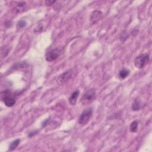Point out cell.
<instances>
[{
	"mask_svg": "<svg viewBox=\"0 0 152 152\" xmlns=\"http://www.w3.org/2000/svg\"><path fill=\"white\" fill-rule=\"evenodd\" d=\"M96 98V90L94 89L87 90L80 100V102L83 105H89L95 100Z\"/></svg>",
	"mask_w": 152,
	"mask_h": 152,
	"instance_id": "obj_1",
	"label": "cell"
},
{
	"mask_svg": "<svg viewBox=\"0 0 152 152\" xmlns=\"http://www.w3.org/2000/svg\"><path fill=\"white\" fill-rule=\"evenodd\" d=\"M1 98L6 106L11 107L14 106L16 102V100L10 90H7L1 93Z\"/></svg>",
	"mask_w": 152,
	"mask_h": 152,
	"instance_id": "obj_2",
	"label": "cell"
},
{
	"mask_svg": "<svg viewBox=\"0 0 152 152\" xmlns=\"http://www.w3.org/2000/svg\"><path fill=\"white\" fill-rule=\"evenodd\" d=\"M150 56L148 54H143L138 56L134 60L135 66L139 69L144 68L149 62Z\"/></svg>",
	"mask_w": 152,
	"mask_h": 152,
	"instance_id": "obj_3",
	"label": "cell"
},
{
	"mask_svg": "<svg viewBox=\"0 0 152 152\" xmlns=\"http://www.w3.org/2000/svg\"><path fill=\"white\" fill-rule=\"evenodd\" d=\"M93 115V110L92 108H88L85 109L79 117L78 123L80 125L84 126L86 125L91 119Z\"/></svg>",
	"mask_w": 152,
	"mask_h": 152,
	"instance_id": "obj_4",
	"label": "cell"
},
{
	"mask_svg": "<svg viewBox=\"0 0 152 152\" xmlns=\"http://www.w3.org/2000/svg\"><path fill=\"white\" fill-rule=\"evenodd\" d=\"M61 54V50L56 48L50 51L46 55V60L48 62H52L59 57Z\"/></svg>",
	"mask_w": 152,
	"mask_h": 152,
	"instance_id": "obj_5",
	"label": "cell"
},
{
	"mask_svg": "<svg viewBox=\"0 0 152 152\" xmlns=\"http://www.w3.org/2000/svg\"><path fill=\"white\" fill-rule=\"evenodd\" d=\"M73 72L72 69L67 70V71L65 72L63 74H62L58 78V81L60 84H63L66 81H67L70 78L72 77Z\"/></svg>",
	"mask_w": 152,
	"mask_h": 152,
	"instance_id": "obj_6",
	"label": "cell"
},
{
	"mask_svg": "<svg viewBox=\"0 0 152 152\" xmlns=\"http://www.w3.org/2000/svg\"><path fill=\"white\" fill-rule=\"evenodd\" d=\"M103 16V13L100 11L96 10L94 11L91 14L90 16V21L92 24H95V23H97L99 20H100Z\"/></svg>",
	"mask_w": 152,
	"mask_h": 152,
	"instance_id": "obj_7",
	"label": "cell"
},
{
	"mask_svg": "<svg viewBox=\"0 0 152 152\" xmlns=\"http://www.w3.org/2000/svg\"><path fill=\"white\" fill-rule=\"evenodd\" d=\"M79 96V91L78 90L74 91L72 95H71V96L69 97V103L71 105H75L76 104L78 97Z\"/></svg>",
	"mask_w": 152,
	"mask_h": 152,
	"instance_id": "obj_8",
	"label": "cell"
},
{
	"mask_svg": "<svg viewBox=\"0 0 152 152\" xmlns=\"http://www.w3.org/2000/svg\"><path fill=\"white\" fill-rule=\"evenodd\" d=\"M27 8V4L25 2H20L17 4L15 10L17 13H21L23 11H24Z\"/></svg>",
	"mask_w": 152,
	"mask_h": 152,
	"instance_id": "obj_9",
	"label": "cell"
},
{
	"mask_svg": "<svg viewBox=\"0 0 152 152\" xmlns=\"http://www.w3.org/2000/svg\"><path fill=\"white\" fill-rule=\"evenodd\" d=\"M129 74H130V71H129V70L124 68V69H121V71L120 72V73H119V77L121 79L124 80L125 78H127Z\"/></svg>",
	"mask_w": 152,
	"mask_h": 152,
	"instance_id": "obj_10",
	"label": "cell"
},
{
	"mask_svg": "<svg viewBox=\"0 0 152 152\" xmlns=\"http://www.w3.org/2000/svg\"><path fill=\"white\" fill-rule=\"evenodd\" d=\"M20 142V139H17L13 142H11L10 146H9V150L10 151H13L14 149H16V147L19 145Z\"/></svg>",
	"mask_w": 152,
	"mask_h": 152,
	"instance_id": "obj_11",
	"label": "cell"
},
{
	"mask_svg": "<svg viewBox=\"0 0 152 152\" xmlns=\"http://www.w3.org/2000/svg\"><path fill=\"white\" fill-rule=\"evenodd\" d=\"M138 123L137 121H133L131 125H130V131L132 133H135L137 131V128H138Z\"/></svg>",
	"mask_w": 152,
	"mask_h": 152,
	"instance_id": "obj_12",
	"label": "cell"
},
{
	"mask_svg": "<svg viewBox=\"0 0 152 152\" xmlns=\"http://www.w3.org/2000/svg\"><path fill=\"white\" fill-rule=\"evenodd\" d=\"M140 108H141V107H140V102L137 100H135L132 105V110L134 111H137L140 110Z\"/></svg>",
	"mask_w": 152,
	"mask_h": 152,
	"instance_id": "obj_13",
	"label": "cell"
},
{
	"mask_svg": "<svg viewBox=\"0 0 152 152\" xmlns=\"http://www.w3.org/2000/svg\"><path fill=\"white\" fill-rule=\"evenodd\" d=\"M26 25V23L25 21H24V20H20V21H19V23H18L17 26L19 27L20 28H21L25 27Z\"/></svg>",
	"mask_w": 152,
	"mask_h": 152,
	"instance_id": "obj_14",
	"label": "cell"
},
{
	"mask_svg": "<svg viewBox=\"0 0 152 152\" xmlns=\"http://www.w3.org/2000/svg\"><path fill=\"white\" fill-rule=\"evenodd\" d=\"M56 1H50V0H46V1H45V5L46 6H51L53 4H54Z\"/></svg>",
	"mask_w": 152,
	"mask_h": 152,
	"instance_id": "obj_15",
	"label": "cell"
}]
</instances>
